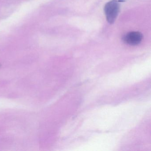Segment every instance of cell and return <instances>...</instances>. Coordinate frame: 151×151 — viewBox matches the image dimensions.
I'll return each instance as SVG.
<instances>
[{"mask_svg":"<svg viewBox=\"0 0 151 151\" xmlns=\"http://www.w3.org/2000/svg\"><path fill=\"white\" fill-rule=\"evenodd\" d=\"M120 5L116 0H113L107 3L104 6V11L107 21L109 23H114L120 12Z\"/></svg>","mask_w":151,"mask_h":151,"instance_id":"cell-1","label":"cell"},{"mask_svg":"<svg viewBox=\"0 0 151 151\" xmlns=\"http://www.w3.org/2000/svg\"><path fill=\"white\" fill-rule=\"evenodd\" d=\"M143 35L139 32L133 31L128 32L123 36L122 40L125 44L131 46H136L141 43Z\"/></svg>","mask_w":151,"mask_h":151,"instance_id":"cell-2","label":"cell"},{"mask_svg":"<svg viewBox=\"0 0 151 151\" xmlns=\"http://www.w3.org/2000/svg\"><path fill=\"white\" fill-rule=\"evenodd\" d=\"M118 2H124L125 1V0H116Z\"/></svg>","mask_w":151,"mask_h":151,"instance_id":"cell-3","label":"cell"}]
</instances>
